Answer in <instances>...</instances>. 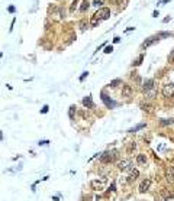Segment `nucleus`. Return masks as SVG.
<instances>
[{"label":"nucleus","instance_id":"1","mask_svg":"<svg viewBox=\"0 0 174 201\" xmlns=\"http://www.w3.org/2000/svg\"><path fill=\"white\" fill-rule=\"evenodd\" d=\"M116 158H118V151H116V149H113V151L105 152V153L100 156V161H102L103 164H110V162H113Z\"/></svg>","mask_w":174,"mask_h":201},{"label":"nucleus","instance_id":"2","mask_svg":"<svg viewBox=\"0 0 174 201\" xmlns=\"http://www.w3.org/2000/svg\"><path fill=\"white\" fill-rule=\"evenodd\" d=\"M108 184V179L106 178H99V179H93L90 182L91 188L93 190H96V191H102V190H105V187Z\"/></svg>","mask_w":174,"mask_h":201},{"label":"nucleus","instance_id":"3","mask_svg":"<svg viewBox=\"0 0 174 201\" xmlns=\"http://www.w3.org/2000/svg\"><path fill=\"white\" fill-rule=\"evenodd\" d=\"M161 93H163V96H164L166 99L174 97V84H166V85L163 87Z\"/></svg>","mask_w":174,"mask_h":201},{"label":"nucleus","instance_id":"4","mask_svg":"<svg viewBox=\"0 0 174 201\" xmlns=\"http://www.w3.org/2000/svg\"><path fill=\"white\" fill-rule=\"evenodd\" d=\"M94 16L97 17L99 20H105V19H108V17L110 16V10L106 7H103V9H100V10H97V12L94 13Z\"/></svg>","mask_w":174,"mask_h":201},{"label":"nucleus","instance_id":"5","mask_svg":"<svg viewBox=\"0 0 174 201\" xmlns=\"http://www.w3.org/2000/svg\"><path fill=\"white\" fill-rule=\"evenodd\" d=\"M149 187H151V179H149V178H145L141 184H139V188H138V190H139V193H147L149 190Z\"/></svg>","mask_w":174,"mask_h":201},{"label":"nucleus","instance_id":"6","mask_svg":"<svg viewBox=\"0 0 174 201\" xmlns=\"http://www.w3.org/2000/svg\"><path fill=\"white\" fill-rule=\"evenodd\" d=\"M131 165H132V161L131 159H124L118 164V168H119V171H126V169L131 168Z\"/></svg>","mask_w":174,"mask_h":201},{"label":"nucleus","instance_id":"7","mask_svg":"<svg viewBox=\"0 0 174 201\" xmlns=\"http://www.w3.org/2000/svg\"><path fill=\"white\" fill-rule=\"evenodd\" d=\"M132 93H133V90H132V87L131 85H128V84H125L124 87H122V97H131L132 96Z\"/></svg>","mask_w":174,"mask_h":201},{"label":"nucleus","instance_id":"8","mask_svg":"<svg viewBox=\"0 0 174 201\" xmlns=\"http://www.w3.org/2000/svg\"><path fill=\"white\" fill-rule=\"evenodd\" d=\"M166 179H167V182H168V184H174V167H168Z\"/></svg>","mask_w":174,"mask_h":201},{"label":"nucleus","instance_id":"9","mask_svg":"<svg viewBox=\"0 0 174 201\" xmlns=\"http://www.w3.org/2000/svg\"><path fill=\"white\" fill-rule=\"evenodd\" d=\"M154 88V80H147L145 83H144V85H142V90L147 93L149 91V90H152Z\"/></svg>","mask_w":174,"mask_h":201},{"label":"nucleus","instance_id":"10","mask_svg":"<svg viewBox=\"0 0 174 201\" xmlns=\"http://www.w3.org/2000/svg\"><path fill=\"white\" fill-rule=\"evenodd\" d=\"M158 39V36H151V38H148V39H147V41L144 42V43H142L141 45V48L142 49H145V48H148L149 45H152V43H154V42L157 41Z\"/></svg>","mask_w":174,"mask_h":201},{"label":"nucleus","instance_id":"11","mask_svg":"<svg viewBox=\"0 0 174 201\" xmlns=\"http://www.w3.org/2000/svg\"><path fill=\"white\" fill-rule=\"evenodd\" d=\"M138 176H139V171H138V169H132V171L129 172V175H128V181H129V182H133Z\"/></svg>","mask_w":174,"mask_h":201},{"label":"nucleus","instance_id":"12","mask_svg":"<svg viewBox=\"0 0 174 201\" xmlns=\"http://www.w3.org/2000/svg\"><path fill=\"white\" fill-rule=\"evenodd\" d=\"M135 151H136V143H135V142H129V143H128V148H126V152H128L129 155H132Z\"/></svg>","mask_w":174,"mask_h":201},{"label":"nucleus","instance_id":"13","mask_svg":"<svg viewBox=\"0 0 174 201\" xmlns=\"http://www.w3.org/2000/svg\"><path fill=\"white\" fill-rule=\"evenodd\" d=\"M155 96H157V91H155L154 88H152V90H149V91H147V93H145V99H147V100H152V99H154Z\"/></svg>","mask_w":174,"mask_h":201},{"label":"nucleus","instance_id":"14","mask_svg":"<svg viewBox=\"0 0 174 201\" xmlns=\"http://www.w3.org/2000/svg\"><path fill=\"white\" fill-rule=\"evenodd\" d=\"M113 4H118L119 7H122L124 9L125 6H126V3H128V0H110Z\"/></svg>","mask_w":174,"mask_h":201},{"label":"nucleus","instance_id":"15","mask_svg":"<svg viewBox=\"0 0 174 201\" xmlns=\"http://www.w3.org/2000/svg\"><path fill=\"white\" fill-rule=\"evenodd\" d=\"M83 104L86 106V107H89V109H93V107H94V104H93V101H91L90 97H86V99L83 100Z\"/></svg>","mask_w":174,"mask_h":201},{"label":"nucleus","instance_id":"16","mask_svg":"<svg viewBox=\"0 0 174 201\" xmlns=\"http://www.w3.org/2000/svg\"><path fill=\"white\" fill-rule=\"evenodd\" d=\"M136 162H138L139 165H145V164H147V156H145V155H138V156H136Z\"/></svg>","mask_w":174,"mask_h":201},{"label":"nucleus","instance_id":"17","mask_svg":"<svg viewBox=\"0 0 174 201\" xmlns=\"http://www.w3.org/2000/svg\"><path fill=\"white\" fill-rule=\"evenodd\" d=\"M141 109L144 110V111H147V113H151V111H152V106H151V104H148V103H142Z\"/></svg>","mask_w":174,"mask_h":201},{"label":"nucleus","instance_id":"18","mask_svg":"<svg viewBox=\"0 0 174 201\" xmlns=\"http://www.w3.org/2000/svg\"><path fill=\"white\" fill-rule=\"evenodd\" d=\"M89 6H90V3H89L87 0H84L83 3H81V6H80V10H81V12H86V10L89 9Z\"/></svg>","mask_w":174,"mask_h":201},{"label":"nucleus","instance_id":"19","mask_svg":"<svg viewBox=\"0 0 174 201\" xmlns=\"http://www.w3.org/2000/svg\"><path fill=\"white\" fill-rule=\"evenodd\" d=\"M77 4H78V3H77V0H74V1L71 3V6H70V13H74L75 9H77Z\"/></svg>","mask_w":174,"mask_h":201},{"label":"nucleus","instance_id":"20","mask_svg":"<svg viewBox=\"0 0 174 201\" xmlns=\"http://www.w3.org/2000/svg\"><path fill=\"white\" fill-rule=\"evenodd\" d=\"M99 23H100L99 19H97L96 16H93V19H91V22H90V25H91V26H97Z\"/></svg>","mask_w":174,"mask_h":201},{"label":"nucleus","instance_id":"21","mask_svg":"<svg viewBox=\"0 0 174 201\" xmlns=\"http://www.w3.org/2000/svg\"><path fill=\"white\" fill-rule=\"evenodd\" d=\"M80 26H81V31H86V29H87V22H86V19H83V20L80 22Z\"/></svg>","mask_w":174,"mask_h":201},{"label":"nucleus","instance_id":"22","mask_svg":"<svg viewBox=\"0 0 174 201\" xmlns=\"http://www.w3.org/2000/svg\"><path fill=\"white\" fill-rule=\"evenodd\" d=\"M168 62L174 64V51H171V52H170V55H168Z\"/></svg>","mask_w":174,"mask_h":201},{"label":"nucleus","instance_id":"23","mask_svg":"<svg viewBox=\"0 0 174 201\" xmlns=\"http://www.w3.org/2000/svg\"><path fill=\"white\" fill-rule=\"evenodd\" d=\"M93 6H97V7H100V6H102V1H100V0H94V1H93Z\"/></svg>","mask_w":174,"mask_h":201},{"label":"nucleus","instance_id":"24","mask_svg":"<svg viewBox=\"0 0 174 201\" xmlns=\"http://www.w3.org/2000/svg\"><path fill=\"white\" fill-rule=\"evenodd\" d=\"M74 109H75L74 106H73V107H70V117H71V119L74 117Z\"/></svg>","mask_w":174,"mask_h":201},{"label":"nucleus","instance_id":"25","mask_svg":"<svg viewBox=\"0 0 174 201\" xmlns=\"http://www.w3.org/2000/svg\"><path fill=\"white\" fill-rule=\"evenodd\" d=\"M142 59H144V55H139V58L136 59V62H135V65H139V64H141V61Z\"/></svg>","mask_w":174,"mask_h":201},{"label":"nucleus","instance_id":"26","mask_svg":"<svg viewBox=\"0 0 174 201\" xmlns=\"http://www.w3.org/2000/svg\"><path fill=\"white\" fill-rule=\"evenodd\" d=\"M116 84H119V80H115V81H112V83H110V85H112V87H116Z\"/></svg>","mask_w":174,"mask_h":201},{"label":"nucleus","instance_id":"27","mask_svg":"<svg viewBox=\"0 0 174 201\" xmlns=\"http://www.w3.org/2000/svg\"><path fill=\"white\" fill-rule=\"evenodd\" d=\"M112 51H113V48H112V46H108V48H106V51H105V52H106V54H109V52H112Z\"/></svg>","mask_w":174,"mask_h":201},{"label":"nucleus","instance_id":"28","mask_svg":"<svg viewBox=\"0 0 174 201\" xmlns=\"http://www.w3.org/2000/svg\"><path fill=\"white\" fill-rule=\"evenodd\" d=\"M47 111H48V106H45V107L42 109V113H47Z\"/></svg>","mask_w":174,"mask_h":201},{"label":"nucleus","instance_id":"29","mask_svg":"<svg viewBox=\"0 0 174 201\" xmlns=\"http://www.w3.org/2000/svg\"><path fill=\"white\" fill-rule=\"evenodd\" d=\"M87 74H89V72H83V75H81V78H80V80H84V77L87 75Z\"/></svg>","mask_w":174,"mask_h":201}]
</instances>
